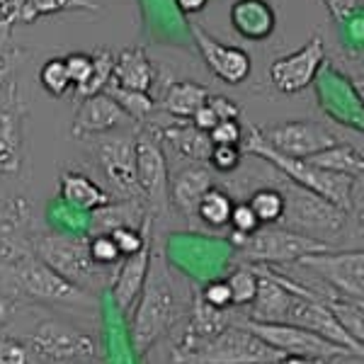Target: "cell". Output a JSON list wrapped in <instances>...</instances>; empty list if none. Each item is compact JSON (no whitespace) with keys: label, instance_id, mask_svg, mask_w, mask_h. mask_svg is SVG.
Here are the masks:
<instances>
[{"label":"cell","instance_id":"obj_17","mask_svg":"<svg viewBox=\"0 0 364 364\" xmlns=\"http://www.w3.org/2000/svg\"><path fill=\"white\" fill-rule=\"evenodd\" d=\"M151 248H154V243H151V238H149L141 245L139 252L122 257L119 267H117L114 279H112V294H114L117 306L122 311H132L134 304L139 301V294L146 284V277H149L151 260H154Z\"/></svg>","mask_w":364,"mask_h":364},{"label":"cell","instance_id":"obj_28","mask_svg":"<svg viewBox=\"0 0 364 364\" xmlns=\"http://www.w3.org/2000/svg\"><path fill=\"white\" fill-rule=\"evenodd\" d=\"M73 10H90L95 13L100 5L95 0H22V13L20 22H37L39 17L56 15V13H73Z\"/></svg>","mask_w":364,"mask_h":364},{"label":"cell","instance_id":"obj_18","mask_svg":"<svg viewBox=\"0 0 364 364\" xmlns=\"http://www.w3.org/2000/svg\"><path fill=\"white\" fill-rule=\"evenodd\" d=\"M129 117L122 112V107L114 102L109 95L100 92V95H92L80 102L78 112H75L73 119V132L75 139L80 136H95V134H107L117 129L119 124H124Z\"/></svg>","mask_w":364,"mask_h":364},{"label":"cell","instance_id":"obj_52","mask_svg":"<svg viewBox=\"0 0 364 364\" xmlns=\"http://www.w3.org/2000/svg\"><path fill=\"white\" fill-rule=\"evenodd\" d=\"M362 100H364V90H362Z\"/></svg>","mask_w":364,"mask_h":364},{"label":"cell","instance_id":"obj_49","mask_svg":"<svg viewBox=\"0 0 364 364\" xmlns=\"http://www.w3.org/2000/svg\"><path fill=\"white\" fill-rule=\"evenodd\" d=\"M277 364H331V362H321V360H306V357H282Z\"/></svg>","mask_w":364,"mask_h":364},{"label":"cell","instance_id":"obj_8","mask_svg":"<svg viewBox=\"0 0 364 364\" xmlns=\"http://www.w3.org/2000/svg\"><path fill=\"white\" fill-rule=\"evenodd\" d=\"M32 252L49 265L54 272L68 279L70 284L80 287L97 279L105 267L95 265L90 257V238H73L61 233H44L32 240Z\"/></svg>","mask_w":364,"mask_h":364},{"label":"cell","instance_id":"obj_33","mask_svg":"<svg viewBox=\"0 0 364 364\" xmlns=\"http://www.w3.org/2000/svg\"><path fill=\"white\" fill-rule=\"evenodd\" d=\"M226 284H228V291H231L233 306H250L257 296L260 277H257V272L252 265H243V267L233 269V272L228 274Z\"/></svg>","mask_w":364,"mask_h":364},{"label":"cell","instance_id":"obj_48","mask_svg":"<svg viewBox=\"0 0 364 364\" xmlns=\"http://www.w3.org/2000/svg\"><path fill=\"white\" fill-rule=\"evenodd\" d=\"M175 3H178V8L182 10V13L195 15V13H202V10L207 8L209 0H175Z\"/></svg>","mask_w":364,"mask_h":364},{"label":"cell","instance_id":"obj_21","mask_svg":"<svg viewBox=\"0 0 364 364\" xmlns=\"http://www.w3.org/2000/svg\"><path fill=\"white\" fill-rule=\"evenodd\" d=\"M58 190H61V199L70 209L85 211V214H95V211L112 204L107 190H102L95 180H90L83 173H75V170H66L61 175Z\"/></svg>","mask_w":364,"mask_h":364},{"label":"cell","instance_id":"obj_20","mask_svg":"<svg viewBox=\"0 0 364 364\" xmlns=\"http://www.w3.org/2000/svg\"><path fill=\"white\" fill-rule=\"evenodd\" d=\"M228 17L233 29L248 42H265L277 27V15L267 0H233Z\"/></svg>","mask_w":364,"mask_h":364},{"label":"cell","instance_id":"obj_47","mask_svg":"<svg viewBox=\"0 0 364 364\" xmlns=\"http://www.w3.org/2000/svg\"><path fill=\"white\" fill-rule=\"evenodd\" d=\"M13 68H15V54L8 49V46H5V49H0V87L10 80Z\"/></svg>","mask_w":364,"mask_h":364},{"label":"cell","instance_id":"obj_42","mask_svg":"<svg viewBox=\"0 0 364 364\" xmlns=\"http://www.w3.org/2000/svg\"><path fill=\"white\" fill-rule=\"evenodd\" d=\"M199 296H202L204 304H209V306L216 309V311H226V309L233 306V304H231V291H228L226 279L209 282V284L199 291Z\"/></svg>","mask_w":364,"mask_h":364},{"label":"cell","instance_id":"obj_9","mask_svg":"<svg viewBox=\"0 0 364 364\" xmlns=\"http://www.w3.org/2000/svg\"><path fill=\"white\" fill-rule=\"evenodd\" d=\"M299 265L318 274L323 284L333 289V296L364 306V245L355 250H326L306 255Z\"/></svg>","mask_w":364,"mask_h":364},{"label":"cell","instance_id":"obj_39","mask_svg":"<svg viewBox=\"0 0 364 364\" xmlns=\"http://www.w3.org/2000/svg\"><path fill=\"white\" fill-rule=\"evenodd\" d=\"M22 0H0V49H5L10 42V32L20 22Z\"/></svg>","mask_w":364,"mask_h":364},{"label":"cell","instance_id":"obj_26","mask_svg":"<svg viewBox=\"0 0 364 364\" xmlns=\"http://www.w3.org/2000/svg\"><path fill=\"white\" fill-rule=\"evenodd\" d=\"M311 166L321 168V170H328V173H338V175H345V178H360L364 173V154L360 149L350 144H338L331 146V149L321 151L318 156L309 158Z\"/></svg>","mask_w":364,"mask_h":364},{"label":"cell","instance_id":"obj_22","mask_svg":"<svg viewBox=\"0 0 364 364\" xmlns=\"http://www.w3.org/2000/svg\"><path fill=\"white\" fill-rule=\"evenodd\" d=\"M156 80V68L151 63L146 49L141 46H129L119 56H114V70H112V83L127 90L136 92H151Z\"/></svg>","mask_w":364,"mask_h":364},{"label":"cell","instance_id":"obj_1","mask_svg":"<svg viewBox=\"0 0 364 364\" xmlns=\"http://www.w3.org/2000/svg\"><path fill=\"white\" fill-rule=\"evenodd\" d=\"M282 355L252 336L238 321L214 338H182L175 348V364H277Z\"/></svg>","mask_w":364,"mask_h":364},{"label":"cell","instance_id":"obj_2","mask_svg":"<svg viewBox=\"0 0 364 364\" xmlns=\"http://www.w3.org/2000/svg\"><path fill=\"white\" fill-rule=\"evenodd\" d=\"M139 306L132 318V343L139 355H146L163 336H168L180 316V301L163 265L151 260L149 277L139 294Z\"/></svg>","mask_w":364,"mask_h":364},{"label":"cell","instance_id":"obj_29","mask_svg":"<svg viewBox=\"0 0 364 364\" xmlns=\"http://www.w3.org/2000/svg\"><path fill=\"white\" fill-rule=\"evenodd\" d=\"M248 207L262 226H277L284 216V195L279 187H260L248 197Z\"/></svg>","mask_w":364,"mask_h":364},{"label":"cell","instance_id":"obj_16","mask_svg":"<svg viewBox=\"0 0 364 364\" xmlns=\"http://www.w3.org/2000/svg\"><path fill=\"white\" fill-rule=\"evenodd\" d=\"M29 209L27 199H0V262H13L32 255V240H27Z\"/></svg>","mask_w":364,"mask_h":364},{"label":"cell","instance_id":"obj_13","mask_svg":"<svg viewBox=\"0 0 364 364\" xmlns=\"http://www.w3.org/2000/svg\"><path fill=\"white\" fill-rule=\"evenodd\" d=\"M326 61V46L321 37H311L301 49L279 56L269 66V80L284 95H296L314 83Z\"/></svg>","mask_w":364,"mask_h":364},{"label":"cell","instance_id":"obj_44","mask_svg":"<svg viewBox=\"0 0 364 364\" xmlns=\"http://www.w3.org/2000/svg\"><path fill=\"white\" fill-rule=\"evenodd\" d=\"M207 105H209L211 112L219 117V122H231V119H238L240 117V107L226 95H209Z\"/></svg>","mask_w":364,"mask_h":364},{"label":"cell","instance_id":"obj_23","mask_svg":"<svg viewBox=\"0 0 364 364\" xmlns=\"http://www.w3.org/2000/svg\"><path fill=\"white\" fill-rule=\"evenodd\" d=\"M156 136H158V141L168 144L178 156L187 158V161H192V163H207L209 161V154H211L209 134L199 132L192 122L175 119V124L163 127L161 134H156Z\"/></svg>","mask_w":364,"mask_h":364},{"label":"cell","instance_id":"obj_6","mask_svg":"<svg viewBox=\"0 0 364 364\" xmlns=\"http://www.w3.org/2000/svg\"><path fill=\"white\" fill-rule=\"evenodd\" d=\"M333 250V245L309 238L284 226H260L252 236L245 238L240 245L248 265H284V262H299L306 255Z\"/></svg>","mask_w":364,"mask_h":364},{"label":"cell","instance_id":"obj_41","mask_svg":"<svg viewBox=\"0 0 364 364\" xmlns=\"http://www.w3.org/2000/svg\"><path fill=\"white\" fill-rule=\"evenodd\" d=\"M63 63H66V70H68V78H70V85L73 87H80L85 83L87 78H90L92 73V56L90 54H68L63 58Z\"/></svg>","mask_w":364,"mask_h":364},{"label":"cell","instance_id":"obj_30","mask_svg":"<svg viewBox=\"0 0 364 364\" xmlns=\"http://www.w3.org/2000/svg\"><path fill=\"white\" fill-rule=\"evenodd\" d=\"M112 70H114V54L109 49H100L92 54V73L80 87H75V100H87L92 95L105 92V87L112 80Z\"/></svg>","mask_w":364,"mask_h":364},{"label":"cell","instance_id":"obj_14","mask_svg":"<svg viewBox=\"0 0 364 364\" xmlns=\"http://www.w3.org/2000/svg\"><path fill=\"white\" fill-rule=\"evenodd\" d=\"M190 32L195 37V44L202 54L204 63L209 66L211 73L226 85H240L243 80H248L252 61L250 54L240 46L224 44L219 39H214L207 29H202L197 22H190Z\"/></svg>","mask_w":364,"mask_h":364},{"label":"cell","instance_id":"obj_19","mask_svg":"<svg viewBox=\"0 0 364 364\" xmlns=\"http://www.w3.org/2000/svg\"><path fill=\"white\" fill-rule=\"evenodd\" d=\"M214 187L209 168L202 163H192V166L182 168L173 180H170L168 197L175 204V209L187 219H197V207L202 197Z\"/></svg>","mask_w":364,"mask_h":364},{"label":"cell","instance_id":"obj_11","mask_svg":"<svg viewBox=\"0 0 364 364\" xmlns=\"http://www.w3.org/2000/svg\"><path fill=\"white\" fill-rule=\"evenodd\" d=\"M134 154H136V182L141 199L149 207V214L154 216L156 211L166 209L168 202V163L163 146L154 132H141L134 139Z\"/></svg>","mask_w":364,"mask_h":364},{"label":"cell","instance_id":"obj_25","mask_svg":"<svg viewBox=\"0 0 364 364\" xmlns=\"http://www.w3.org/2000/svg\"><path fill=\"white\" fill-rule=\"evenodd\" d=\"M209 100V90L192 80H175L161 100V109L178 122H190Z\"/></svg>","mask_w":364,"mask_h":364},{"label":"cell","instance_id":"obj_7","mask_svg":"<svg viewBox=\"0 0 364 364\" xmlns=\"http://www.w3.org/2000/svg\"><path fill=\"white\" fill-rule=\"evenodd\" d=\"M238 323L243 328H248L252 336H257L272 350H277L282 357H306V360H321V362L352 360L355 357L352 352L328 343V340L318 338L316 333L291 326V323H255V321H238Z\"/></svg>","mask_w":364,"mask_h":364},{"label":"cell","instance_id":"obj_5","mask_svg":"<svg viewBox=\"0 0 364 364\" xmlns=\"http://www.w3.org/2000/svg\"><path fill=\"white\" fill-rule=\"evenodd\" d=\"M27 350L46 364H92L97 360V343L68 323L42 321L27 336Z\"/></svg>","mask_w":364,"mask_h":364},{"label":"cell","instance_id":"obj_10","mask_svg":"<svg viewBox=\"0 0 364 364\" xmlns=\"http://www.w3.org/2000/svg\"><path fill=\"white\" fill-rule=\"evenodd\" d=\"M10 277L20 294H25L34 301H49V304H80L87 301V291L80 287L70 284L61 274L54 272L49 265H44L37 255H27L22 260L8 265Z\"/></svg>","mask_w":364,"mask_h":364},{"label":"cell","instance_id":"obj_36","mask_svg":"<svg viewBox=\"0 0 364 364\" xmlns=\"http://www.w3.org/2000/svg\"><path fill=\"white\" fill-rule=\"evenodd\" d=\"M345 216H348V228L352 236L364 240V173L352 180L350 202L348 209H345Z\"/></svg>","mask_w":364,"mask_h":364},{"label":"cell","instance_id":"obj_50","mask_svg":"<svg viewBox=\"0 0 364 364\" xmlns=\"http://www.w3.org/2000/svg\"><path fill=\"white\" fill-rule=\"evenodd\" d=\"M5 314H8V311H5V306H0V326H3V321H5Z\"/></svg>","mask_w":364,"mask_h":364},{"label":"cell","instance_id":"obj_45","mask_svg":"<svg viewBox=\"0 0 364 364\" xmlns=\"http://www.w3.org/2000/svg\"><path fill=\"white\" fill-rule=\"evenodd\" d=\"M323 3H326L328 13L333 15V20L345 22L357 10V3H360V0H323Z\"/></svg>","mask_w":364,"mask_h":364},{"label":"cell","instance_id":"obj_40","mask_svg":"<svg viewBox=\"0 0 364 364\" xmlns=\"http://www.w3.org/2000/svg\"><path fill=\"white\" fill-rule=\"evenodd\" d=\"M228 224L233 226V233H238V236H243V238L252 236V233L262 226L260 221H257V216L252 214V209L248 207V202H240L233 207V214H231V221H228Z\"/></svg>","mask_w":364,"mask_h":364},{"label":"cell","instance_id":"obj_27","mask_svg":"<svg viewBox=\"0 0 364 364\" xmlns=\"http://www.w3.org/2000/svg\"><path fill=\"white\" fill-rule=\"evenodd\" d=\"M228 326H231V321L226 318V311L211 309L209 304H204L202 296L197 294L195 304H192V318L185 331V338H190V340L214 338L216 333H221Z\"/></svg>","mask_w":364,"mask_h":364},{"label":"cell","instance_id":"obj_46","mask_svg":"<svg viewBox=\"0 0 364 364\" xmlns=\"http://www.w3.org/2000/svg\"><path fill=\"white\" fill-rule=\"evenodd\" d=\"M192 124H195L199 132H204V134H209L211 129H214L216 124H219V117H216L214 112L209 109V105H204V107H199L197 109V114L192 117Z\"/></svg>","mask_w":364,"mask_h":364},{"label":"cell","instance_id":"obj_15","mask_svg":"<svg viewBox=\"0 0 364 364\" xmlns=\"http://www.w3.org/2000/svg\"><path fill=\"white\" fill-rule=\"evenodd\" d=\"M97 163L109 185L122 199H141L136 182V154L134 139H107L97 146Z\"/></svg>","mask_w":364,"mask_h":364},{"label":"cell","instance_id":"obj_3","mask_svg":"<svg viewBox=\"0 0 364 364\" xmlns=\"http://www.w3.org/2000/svg\"><path fill=\"white\" fill-rule=\"evenodd\" d=\"M240 149H243L245 154L265 161L267 166H272L279 175H284V178L289 182H294V185L323 197L326 202L336 204L338 209H343V211L348 209L352 178H345V175H338V173H328V170L311 166L309 161H299V158H287L277 154V151H274L272 146H267V141L260 136V129L257 127L248 129V136H245Z\"/></svg>","mask_w":364,"mask_h":364},{"label":"cell","instance_id":"obj_38","mask_svg":"<svg viewBox=\"0 0 364 364\" xmlns=\"http://www.w3.org/2000/svg\"><path fill=\"white\" fill-rule=\"evenodd\" d=\"M90 257L100 267H112L122 262V252L117 250L114 240L109 236H95L90 238Z\"/></svg>","mask_w":364,"mask_h":364},{"label":"cell","instance_id":"obj_35","mask_svg":"<svg viewBox=\"0 0 364 364\" xmlns=\"http://www.w3.org/2000/svg\"><path fill=\"white\" fill-rule=\"evenodd\" d=\"M39 83L46 92H51L54 97H61L68 92L70 87V78H68V70L63 58H49L44 63L42 70H39Z\"/></svg>","mask_w":364,"mask_h":364},{"label":"cell","instance_id":"obj_34","mask_svg":"<svg viewBox=\"0 0 364 364\" xmlns=\"http://www.w3.org/2000/svg\"><path fill=\"white\" fill-rule=\"evenodd\" d=\"M328 306L345 328V333L364 350V306L345 301V299H328Z\"/></svg>","mask_w":364,"mask_h":364},{"label":"cell","instance_id":"obj_24","mask_svg":"<svg viewBox=\"0 0 364 364\" xmlns=\"http://www.w3.org/2000/svg\"><path fill=\"white\" fill-rule=\"evenodd\" d=\"M25 156L22 117L15 107H0V175H15Z\"/></svg>","mask_w":364,"mask_h":364},{"label":"cell","instance_id":"obj_43","mask_svg":"<svg viewBox=\"0 0 364 364\" xmlns=\"http://www.w3.org/2000/svg\"><path fill=\"white\" fill-rule=\"evenodd\" d=\"M211 146H240L243 144V129H240L238 119L231 122H219L209 132Z\"/></svg>","mask_w":364,"mask_h":364},{"label":"cell","instance_id":"obj_32","mask_svg":"<svg viewBox=\"0 0 364 364\" xmlns=\"http://www.w3.org/2000/svg\"><path fill=\"white\" fill-rule=\"evenodd\" d=\"M105 95L112 97L114 102L122 107V112H124L129 119H134V122L146 119V117L154 112V107H156L154 97H151L149 92L127 90V87H119L117 83H112V80H109V85L105 87Z\"/></svg>","mask_w":364,"mask_h":364},{"label":"cell","instance_id":"obj_37","mask_svg":"<svg viewBox=\"0 0 364 364\" xmlns=\"http://www.w3.org/2000/svg\"><path fill=\"white\" fill-rule=\"evenodd\" d=\"M240 161H243V149L240 146H211L207 163L219 173H233V170L240 168Z\"/></svg>","mask_w":364,"mask_h":364},{"label":"cell","instance_id":"obj_51","mask_svg":"<svg viewBox=\"0 0 364 364\" xmlns=\"http://www.w3.org/2000/svg\"><path fill=\"white\" fill-rule=\"evenodd\" d=\"M357 85H360V87H362V90H364V75H362V78H360V83H357Z\"/></svg>","mask_w":364,"mask_h":364},{"label":"cell","instance_id":"obj_31","mask_svg":"<svg viewBox=\"0 0 364 364\" xmlns=\"http://www.w3.org/2000/svg\"><path fill=\"white\" fill-rule=\"evenodd\" d=\"M233 207H236V202H233L228 192L219 190V187H211L207 195L202 197V202H199L197 219H202L204 224H209V226L221 228L231 221Z\"/></svg>","mask_w":364,"mask_h":364},{"label":"cell","instance_id":"obj_4","mask_svg":"<svg viewBox=\"0 0 364 364\" xmlns=\"http://www.w3.org/2000/svg\"><path fill=\"white\" fill-rule=\"evenodd\" d=\"M279 192L284 195V216L279 221L282 226L328 245H333V240L340 233L348 231V216H345L343 209H338L336 204L326 202L323 197L294 185V182H289L284 175H279Z\"/></svg>","mask_w":364,"mask_h":364},{"label":"cell","instance_id":"obj_12","mask_svg":"<svg viewBox=\"0 0 364 364\" xmlns=\"http://www.w3.org/2000/svg\"><path fill=\"white\" fill-rule=\"evenodd\" d=\"M260 136L277 154L287 158H299V161H309V158L318 156L321 151L338 144V136L331 129L311 119H294L277 127H265L260 129Z\"/></svg>","mask_w":364,"mask_h":364}]
</instances>
